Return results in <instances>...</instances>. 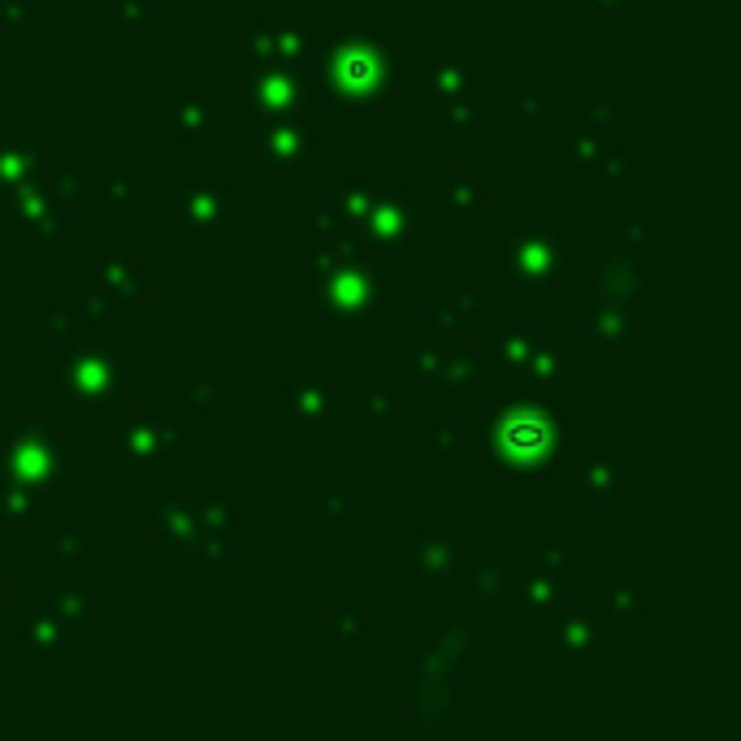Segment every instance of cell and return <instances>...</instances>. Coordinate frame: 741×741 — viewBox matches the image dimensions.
Here are the masks:
<instances>
[{"label":"cell","instance_id":"cell-1","mask_svg":"<svg viewBox=\"0 0 741 741\" xmlns=\"http://www.w3.org/2000/svg\"><path fill=\"white\" fill-rule=\"evenodd\" d=\"M503 442H507V447H516V451L542 447V421H538V416H529V412H512L503 421Z\"/></svg>","mask_w":741,"mask_h":741}]
</instances>
